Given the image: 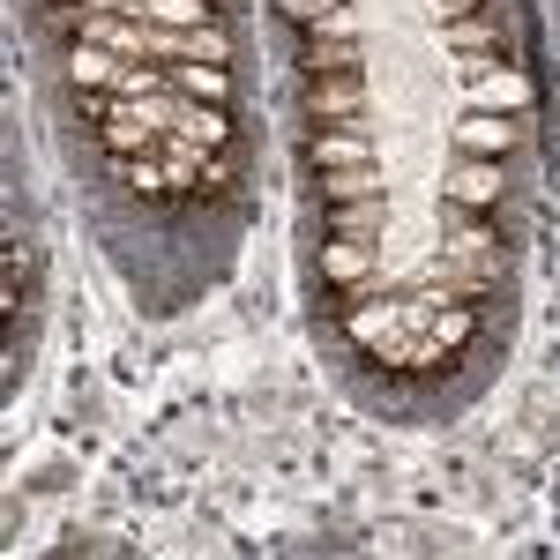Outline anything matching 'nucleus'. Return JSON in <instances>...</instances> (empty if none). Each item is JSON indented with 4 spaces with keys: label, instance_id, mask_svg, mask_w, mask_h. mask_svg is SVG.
Returning a JSON list of instances; mask_svg holds the SVG:
<instances>
[{
    "label": "nucleus",
    "instance_id": "0eeeda50",
    "mask_svg": "<svg viewBox=\"0 0 560 560\" xmlns=\"http://www.w3.org/2000/svg\"><path fill=\"white\" fill-rule=\"evenodd\" d=\"M306 158H314L322 173H337V165H374V150H366V135H359V128H314Z\"/></svg>",
    "mask_w": 560,
    "mask_h": 560
},
{
    "label": "nucleus",
    "instance_id": "f8f14e48",
    "mask_svg": "<svg viewBox=\"0 0 560 560\" xmlns=\"http://www.w3.org/2000/svg\"><path fill=\"white\" fill-rule=\"evenodd\" d=\"M366 195H388L382 165H337V173H322V202H366Z\"/></svg>",
    "mask_w": 560,
    "mask_h": 560
},
{
    "label": "nucleus",
    "instance_id": "423d86ee",
    "mask_svg": "<svg viewBox=\"0 0 560 560\" xmlns=\"http://www.w3.org/2000/svg\"><path fill=\"white\" fill-rule=\"evenodd\" d=\"M120 68H128V60H120L113 45H90V38L68 45V83H75V90H113V83H120Z\"/></svg>",
    "mask_w": 560,
    "mask_h": 560
},
{
    "label": "nucleus",
    "instance_id": "aec40b11",
    "mask_svg": "<svg viewBox=\"0 0 560 560\" xmlns=\"http://www.w3.org/2000/svg\"><path fill=\"white\" fill-rule=\"evenodd\" d=\"M433 23H456V15H478V0H427Z\"/></svg>",
    "mask_w": 560,
    "mask_h": 560
},
{
    "label": "nucleus",
    "instance_id": "9d476101",
    "mask_svg": "<svg viewBox=\"0 0 560 560\" xmlns=\"http://www.w3.org/2000/svg\"><path fill=\"white\" fill-rule=\"evenodd\" d=\"M388 224V195H366V202H329V232L337 240H366Z\"/></svg>",
    "mask_w": 560,
    "mask_h": 560
},
{
    "label": "nucleus",
    "instance_id": "f03ea898",
    "mask_svg": "<svg viewBox=\"0 0 560 560\" xmlns=\"http://www.w3.org/2000/svg\"><path fill=\"white\" fill-rule=\"evenodd\" d=\"M165 128L187 135L195 150H232V113L202 105V97H179V90H165Z\"/></svg>",
    "mask_w": 560,
    "mask_h": 560
},
{
    "label": "nucleus",
    "instance_id": "20e7f679",
    "mask_svg": "<svg viewBox=\"0 0 560 560\" xmlns=\"http://www.w3.org/2000/svg\"><path fill=\"white\" fill-rule=\"evenodd\" d=\"M441 202H464V210H493L501 202V158H464L441 173Z\"/></svg>",
    "mask_w": 560,
    "mask_h": 560
},
{
    "label": "nucleus",
    "instance_id": "4468645a",
    "mask_svg": "<svg viewBox=\"0 0 560 560\" xmlns=\"http://www.w3.org/2000/svg\"><path fill=\"white\" fill-rule=\"evenodd\" d=\"M113 179H128L135 195H173V173H165V158H113Z\"/></svg>",
    "mask_w": 560,
    "mask_h": 560
},
{
    "label": "nucleus",
    "instance_id": "f3484780",
    "mask_svg": "<svg viewBox=\"0 0 560 560\" xmlns=\"http://www.w3.org/2000/svg\"><path fill=\"white\" fill-rule=\"evenodd\" d=\"M232 179H240V158H232V150H210V158H202V195H224Z\"/></svg>",
    "mask_w": 560,
    "mask_h": 560
},
{
    "label": "nucleus",
    "instance_id": "2eb2a0df",
    "mask_svg": "<svg viewBox=\"0 0 560 560\" xmlns=\"http://www.w3.org/2000/svg\"><path fill=\"white\" fill-rule=\"evenodd\" d=\"M441 45H448V52H493L501 31H493L486 15H456V23H441Z\"/></svg>",
    "mask_w": 560,
    "mask_h": 560
},
{
    "label": "nucleus",
    "instance_id": "6ab92c4d",
    "mask_svg": "<svg viewBox=\"0 0 560 560\" xmlns=\"http://www.w3.org/2000/svg\"><path fill=\"white\" fill-rule=\"evenodd\" d=\"M306 31H329V38H359V15L351 8H329L322 23H306Z\"/></svg>",
    "mask_w": 560,
    "mask_h": 560
},
{
    "label": "nucleus",
    "instance_id": "ddd939ff",
    "mask_svg": "<svg viewBox=\"0 0 560 560\" xmlns=\"http://www.w3.org/2000/svg\"><path fill=\"white\" fill-rule=\"evenodd\" d=\"M142 23H165V31H202V23H224L217 0H142Z\"/></svg>",
    "mask_w": 560,
    "mask_h": 560
},
{
    "label": "nucleus",
    "instance_id": "dca6fc26",
    "mask_svg": "<svg viewBox=\"0 0 560 560\" xmlns=\"http://www.w3.org/2000/svg\"><path fill=\"white\" fill-rule=\"evenodd\" d=\"M179 60H210V68H224V60H232V31H224V23L179 31Z\"/></svg>",
    "mask_w": 560,
    "mask_h": 560
},
{
    "label": "nucleus",
    "instance_id": "7ed1b4c3",
    "mask_svg": "<svg viewBox=\"0 0 560 560\" xmlns=\"http://www.w3.org/2000/svg\"><path fill=\"white\" fill-rule=\"evenodd\" d=\"M359 113H366L359 75H306V120H322V128H359Z\"/></svg>",
    "mask_w": 560,
    "mask_h": 560
},
{
    "label": "nucleus",
    "instance_id": "a211bd4d",
    "mask_svg": "<svg viewBox=\"0 0 560 560\" xmlns=\"http://www.w3.org/2000/svg\"><path fill=\"white\" fill-rule=\"evenodd\" d=\"M277 8H284L292 23H322V15H329V8H345V0H277Z\"/></svg>",
    "mask_w": 560,
    "mask_h": 560
},
{
    "label": "nucleus",
    "instance_id": "39448f33",
    "mask_svg": "<svg viewBox=\"0 0 560 560\" xmlns=\"http://www.w3.org/2000/svg\"><path fill=\"white\" fill-rule=\"evenodd\" d=\"M456 150L464 158H509L516 150V120L509 113H464L456 120Z\"/></svg>",
    "mask_w": 560,
    "mask_h": 560
},
{
    "label": "nucleus",
    "instance_id": "9b49d317",
    "mask_svg": "<svg viewBox=\"0 0 560 560\" xmlns=\"http://www.w3.org/2000/svg\"><path fill=\"white\" fill-rule=\"evenodd\" d=\"M366 269H374V247L366 240H329L322 247V277L329 284H366Z\"/></svg>",
    "mask_w": 560,
    "mask_h": 560
},
{
    "label": "nucleus",
    "instance_id": "f257e3e1",
    "mask_svg": "<svg viewBox=\"0 0 560 560\" xmlns=\"http://www.w3.org/2000/svg\"><path fill=\"white\" fill-rule=\"evenodd\" d=\"M530 97H538V83L501 60V68H486L478 83H464V113H509V120H516V113H530Z\"/></svg>",
    "mask_w": 560,
    "mask_h": 560
},
{
    "label": "nucleus",
    "instance_id": "1a4fd4ad",
    "mask_svg": "<svg viewBox=\"0 0 560 560\" xmlns=\"http://www.w3.org/2000/svg\"><path fill=\"white\" fill-rule=\"evenodd\" d=\"M173 90H179V97H202V105H224V97H232V68H210V60H173Z\"/></svg>",
    "mask_w": 560,
    "mask_h": 560
},
{
    "label": "nucleus",
    "instance_id": "6e6552de",
    "mask_svg": "<svg viewBox=\"0 0 560 560\" xmlns=\"http://www.w3.org/2000/svg\"><path fill=\"white\" fill-rule=\"evenodd\" d=\"M300 68H306V75H359V38H329V31H306Z\"/></svg>",
    "mask_w": 560,
    "mask_h": 560
}]
</instances>
